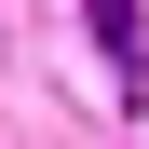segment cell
<instances>
[{"label":"cell","mask_w":149,"mask_h":149,"mask_svg":"<svg viewBox=\"0 0 149 149\" xmlns=\"http://www.w3.org/2000/svg\"><path fill=\"white\" fill-rule=\"evenodd\" d=\"M95 41H109V68H122V95H136V0H95Z\"/></svg>","instance_id":"6da1fadb"}]
</instances>
